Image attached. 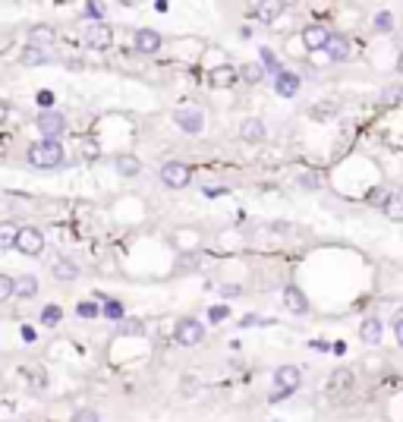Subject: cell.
<instances>
[{"label":"cell","instance_id":"cell-1","mask_svg":"<svg viewBox=\"0 0 403 422\" xmlns=\"http://www.w3.org/2000/svg\"><path fill=\"white\" fill-rule=\"evenodd\" d=\"M25 157H29V164H31V167H38V170H54V167H60V161H63V148H60V142L41 139V142L29 145Z\"/></svg>","mask_w":403,"mask_h":422},{"label":"cell","instance_id":"cell-2","mask_svg":"<svg viewBox=\"0 0 403 422\" xmlns=\"http://www.w3.org/2000/svg\"><path fill=\"white\" fill-rule=\"evenodd\" d=\"M16 249L22 252V255H41L44 252V233L38 230V227H19Z\"/></svg>","mask_w":403,"mask_h":422},{"label":"cell","instance_id":"cell-3","mask_svg":"<svg viewBox=\"0 0 403 422\" xmlns=\"http://www.w3.org/2000/svg\"><path fill=\"white\" fill-rule=\"evenodd\" d=\"M161 180H164V186H170V189H183V186H189V180H192V170H189V164H183V161H167L161 167Z\"/></svg>","mask_w":403,"mask_h":422},{"label":"cell","instance_id":"cell-4","mask_svg":"<svg viewBox=\"0 0 403 422\" xmlns=\"http://www.w3.org/2000/svg\"><path fill=\"white\" fill-rule=\"evenodd\" d=\"M174 334H176V344L180 346H195V344H202V337H205V328H202V321H195V318H180L174 328Z\"/></svg>","mask_w":403,"mask_h":422},{"label":"cell","instance_id":"cell-5","mask_svg":"<svg viewBox=\"0 0 403 422\" xmlns=\"http://www.w3.org/2000/svg\"><path fill=\"white\" fill-rule=\"evenodd\" d=\"M35 126H38V132H41L44 139L57 142V136L66 129V120H63V113H57V111H44V113H38Z\"/></svg>","mask_w":403,"mask_h":422},{"label":"cell","instance_id":"cell-6","mask_svg":"<svg viewBox=\"0 0 403 422\" xmlns=\"http://www.w3.org/2000/svg\"><path fill=\"white\" fill-rule=\"evenodd\" d=\"M302 384V372L296 365H281L274 372V391H283V394H293L296 388Z\"/></svg>","mask_w":403,"mask_h":422},{"label":"cell","instance_id":"cell-7","mask_svg":"<svg viewBox=\"0 0 403 422\" xmlns=\"http://www.w3.org/2000/svg\"><path fill=\"white\" fill-rule=\"evenodd\" d=\"M174 120H176V126H180L183 132H202V126H205V113L202 111H195V107H180V111L174 113Z\"/></svg>","mask_w":403,"mask_h":422},{"label":"cell","instance_id":"cell-8","mask_svg":"<svg viewBox=\"0 0 403 422\" xmlns=\"http://www.w3.org/2000/svg\"><path fill=\"white\" fill-rule=\"evenodd\" d=\"M111 41H113V31H111V25H107V22H92V25H88V31H85L88 48L104 50V48H111Z\"/></svg>","mask_w":403,"mask_h":422},{"label":"cell","instance_id":"cell-9","mask_svg":"<svg viewBox=\"0 0 403 422\" xmlns=\"http://www.w3.org/2000/svg\"><path fill=\"white\" fill-rule=\"evenodd\" d=\"M132 41H136L139 54H157V50H161V35H157L155 29H139Z\"/></svg>","mask_w":403,"mask_h":422},{"label":"cell","instance_id":"cell-10","mask_svg":"<svg viewBox=\"0 0 403 422\" xmlns=\"http://www.w3.org/2000/svg\"><path fill=\"white\" fill-rule=\"evenodd\" d=\"M274 92L281 94V98H293V94L299 92V76L290 73V69H281V73L274 76Z\"/></svg>","mask_w":403,"mask_h":422},{"label":"cell","instance_id":"cell-11","mask_svg":"<svg viewBox=\"0 0 403 422\" xmlns=\"http://www.w3.org/2000/svg\"><path fill=\"white\" fill-rule=\"evenodd\" d=\"M327 41V29L325 25H306L302 29V48L306 50H321Z\"/></svg>","mask_w":403,"mask_h":422},{"label":"cell","instance_id":"cell-12","mask_svg":"<svg viewBox=\"0 0 403 422\" xmlns=\"http://www.w3.org/2000/svg\"><path fill=\"white\" fill-rule=\"evenodd\" d=\"M57 41V31L50 29V25H44V22H38V25H31L29 29V44L31 48H48V44H54Z\"/></svg>","mask_w":403,"mask_h":422},{"label":"cell","instance_id":"cell-13","mask_svg":"<svg viewBox=\"0 0 403 422\" xmlns=\"http://www.w3.org/2000/svg\"><path fill=\"white\" fill-rule=\"evenodd\" d=\"M359 337H362L369 346L381 344V337H384V325H381V318H362V325H359Z\"/></svg>","mask_w":403,"mask_h":422},{"label":"cell","instance_id":"cell-14","mask_svg":"<svg viewBox=\"0 0 403 422\" xmlns=\"http://www.w3.org/2000/svg\"><path fill=\"white\" fill-rule=\"evenodd\" d=\"M321 50H327V57H331V60H346V57H350V41H346L344 35H327V41H325V48Z\"/></svg>","mask_w":403,"mask_h":422},{"label":"cell","instance_id":"cell-15","mask_svg":"<svg viewBox=\"0 0 403 422\" xmlns=\"http://www.w3.org/2000/svg\"><path fill=\"white\" fill-rule=\"evenodd\" d=\"M283 306L290 309V312H296V315H302L309 309V300H306V293H302L299 287H293V283H290L287 290H283Z\"/></svg>","mask_w":403,"mask_h":422},{"label":"cell","instance_id":"cell-16","mask_svg":"<svg viewBox=\"0 0 403 422\" xmlns=\"http://www.w3.org/2000/svg\"><path fill=\"white\" fill-rule=\"evenodd\" d=\"M239 139H243V142H264V123L255 117L243 120V123H239Z\"/></svg>","mask_w":403,"mask_h":422},{"label":"cell","instance_id":"cell-17","mask_svg":"<svg viewBox=\"0 0 403 422\" xmlns=\"http://www.w3.org/2000/svg\"><path fill=\"white\" fill-rule=\"evenodd\" d=\"M381 211L388 214L390 220H403V195L397 192V189H388V195H384V202H381Z\"/></svg>","mask_w":403,"mask_h":422},{"label":"cell","instance_id":"cell-18","mask_svg":"<svg viewBox=\"0 0 403 422\" xmlns=\"http://www.w3.org/2000/svg\"><path fill=\"white\" fill-rule=\"evenodd\" d=\"M208 82H211L214 88H230L233 82H236V66H214L211 73H208Z\"/></svg>","mask_w":403,"mask_h":422},{"label":"cell","instance_id":"cell-19","mask_svg":"<svg viewBox=\"0 0 403 422\" xmlns=\"http://www.w3.org/2000/svg\"><path fill=\"white\" fill-rule=\"evenodd\" d=\"M113 167H117L120 176H139V174H142V161H139L136 155H117Z\"/></svg>","mask_w":403,"mask_h":422},{"label":"cell","instance_id":"cell-20","mask_svg":"<svg viewBox=\"0 0 403 422\" xmlns=\"http://www.w3.org/2000/svg\"><path fill=\"white\" fill-rule=\"evenodd\" d=\"M327 391H334V394L353 391V372L350 369H337L331 378H327Z\"/></svg>","mask_w":403,"mask_h":422},{"label":"cell","instance_id":"cell-21","mask_svg":"<svg viewBox=\"0 0 403 422\" xmlns=\"http://www.w3.org/2000/svg\"><path fill=\"white\" fill-rule=\"evenodd\" d=\"M13 296H25V300L38 296V281L31 274H22L19 281H13Z\"/></svg>","mask_w":403,"mask_h":422},{"label":"cell","instance_id":"cell-22","mask_svg":"<svg viewBox=\"0 0 403 422\" xmlns=\"http://www.w3.org/2000/svg\"><path fill=\"white\" fill-rule=\"evenodd\" d=\"M19 60H22V66H41V63H48V50L25 44L22 54H19Z\"/></svg>","mask_w":403,"mask_h":422},{"label":"cell","instance_id":"cell-23","mask_svg":"<svg viewBox=\"0 0 403 422\" xmlns=\"http://www.w3.org/2000/svg\"><path fill=\"white\" fill-rule=\"evenodd\" d=\"M54 277L57 281H76V277H79V268H76V262H69V258H57Z\"/></svg>","mask_w":403,"mask_h":422},{"label":"cell","instance_id":"cell-24","mask_svg":"<svg viewBox=\"0 0 403 422\" xmlns=\"http://www.w3.org/2000/svg\"><path fill=\"white\" fill-rule=\"evenodd\" d=\"M16 233L19 227L13 220H0V249H13L16 246Z\"/></svg>","mask_w":403,"mask_h":422},{"label":"cell","instance_id":"cell-25","mask_svg":"<svg viewBox=\"0 0 403 422\" xmlns=\"http://www.w3.org/2000/svg\"><path fill=\"white\" fill-rule=\"evenodd\" d=\"M60 318H63V309L60 306H44L41 309V325L57 328V325H60Z\"/></svg>","mask_w":403,"mask_h":422},{"label":"cell","instance_id":"cell-26","mask_svg":"<svg viewBox=\"0 0 403 422\" xmlns=\"http://www.w3.org/2000/svg\"><path fill=\"white\" fill-rule=\"evenodd\" d=\"M239 73H243V79H246V82H252V85L264 79V69H262V63H246V66L239 69Z\"/></svg>","mask_w":403,"mask_h":422},{"label":"cell","instance_id":"cell-27","mask_svg":"<svg viewBox=\"0 0 403 422\" xmlns=\"http://www.w3.org/2000/svg\"><path fill=\"white\" fill-rule=\"evenodd\" d=\"M258 57H262V69H271V73H281V63H277V57L274 54H271V50L268 48H262V54H258Z\"/></svg>","mask_w":403,"mask_h":422},{"label":"cell","instance_id":"cell-28","mask_svg":"<svg viewBox=\"0 0 403 422\" xmlns=\"http://www.w3.org/2000/svg\"><path fill=\"white\" fill-rule=\"evenodd\" d=\"M79 155L82 157H98V145H94V139H79Z\"/></svg>","mask_w":403,"mask_h":422},{"label":"cell","instance_id":"cell-29","mask_svg":"<svg viewBox=\"0 0 403 422\" xmlns=\"http://www.w3.org/2000/svg\"><path fill=\"white\" fill-rule=\"evenodd\" d=\"M104 13H107L104 3H94V0H88V3H85V16L94 19V22H101V16H104Z\"/></svg>","mask_w":403,"mask_h":422},{"label":"cell","instance_id":"cell-30","mask_svg":"<svg viewBox=\"0 0 403 422\" xmlns=\"http://www.w3.org/2000/svg\"><path fill=\"white\" fill-rule=\"evenodd\" d=\"M76 312H79L82 318H98V315H101V309L94 306V302H79V306H76Z\"/></svg>","mask_w":403,"mask_h":422},{"label":"cell","instance_id":"cell-31","mask_svg":"<svg viewBox=\"0 0 403 422\" xmlns=\"http://www.w3.org/2000/svg\"><path fill=\"white\" fill-rule=\"evenodd\" d=\"M73 422H101V416L98 413H94V409H76V413H73Z\"/></svg>","mask_w":403,"mask_h":422},{"label":"cell","instance_id":"cell-32","mask_svg":"<svg viewBox=\"0 0 403 422\" xmlns=\"http://www.w3.org/2000/svg\"><path fill=\"white\" fill-rule=\"evenodd\" d=\"M375 29L378 31H390V29H394V16H390V13H378V16H375Z\"/></svg>","mask_w":403,"mask_h":422},{"label":"cell","instance_id":"cell-33","mask_svg":"<svg viewBox=\"0 0 403 422\" xmlns=\"http://www.w3.org/2000/svg\"><path fill=\"white\" fill-rule=\"evenodd\" d=\"M13 296V277L10 274H0V302L10 300Z\"/></svg>","mask_w":403,"mask_h":422},{"label":"cell","instance_id":"cell-34","mask_svg":"<svg viewBox=\"0 0 403 422\" xmlns=\"http://www.w3.org/2000/svg\"><path fill=\"white\" fill-rule=\"evenodd\" d=\"M104 315H107V318H113V321H120V318H123V309H120V302H104Z\"/></svg>","mask_w":403,"mask_h":422},{"label":"cell","instance_id":"cell-35","mask_svg":"<svg viewBox=\"0 0 403 422\" xmlns=\"http://www.w3.org/2000/svg\"><path fill=\"white\" fill-rule=\"evenodd\" d=\"M208 318L224 321V318H230V309H227V306H211V309H208Z\"/></svg>","mask_w":403,"mask_h":422},{"label":"cell","instance_id":"cell-36","mask_svg":"<svg viewBox=\"0 0 403 422\" xmlns=\"http://www.w3.org/2000/svg\"><path fill=\"white\" fill-rule=\"evenodd\" d=\"M220 296H224V300H236V296H243V290H239V283H224Z\"/></svg>","mask_w":403,"mask_h":422},{"label":"cell","instance_id":"cell-37","mask_svg":"<svg viewBox=\"0 0 403 422\" xmlns=\"http://www.w3.org/2000/svg\"><path fill=\"white\" fill-rule=\"evenodd\" d=\"M381 101H384V104H397V101H400V88H397V85H390V88H384V94H381Z\"/></svg>","mask_w":403,"mask_h":422},{"label":"cell","instance_id":"cell-38","mask_svg":"<svg viewBox=\"0 0 403 422\" xmlns=\"http://www.w3.org/2000/svg\"><path fill=\"white\" fill-rule=\"evenodd\" d=\"M394 337L403 344V315H400V312L394 315Z\"/></svg>","mask_w":403,"mask_h":422},{"label":"cell","instance_id":"cell-39","mask_svg":"<svg viewBox=\"0 0 403 422\" xmlns=\"http://www.w3.org/2000/svg\"><path fill=\"white\" fill-rule=\"evenodd\" d=\"M120 331H126V334H139V331H142V325H139V321H123V325H120Z\"/></svg>","mask_w":403,"mask_h":422},{"label":"cell","instance_id":"cell-40","mask_svg":"<svg viewBox=\"0 0 403 422\" xmlns=\"http://www.w3.org/2000/svg\"><path fill=\"white\" fill-rule=\"evenodd\" d=\"M38 104L50 107V104H54V92H38Z\"/></svg>","mask_w":403,"mask_h":422},{"label":"cell","instance_id":"cell-41","mask_svg":"<svg viewBox=\"0 0 403 422\" xmlns=\"http://www.w3.org/2000/svg\"><path fill=\"white\" fill-rule=\"evenodd\" d=\"M6 117H10V104H6V101L3 98H0V123H3V120Z\"/></svg>","mask_w":403,"mask_h":422},{"label":"cell","instance_id":"cell-42","mask_svg":"<svg viewBox=\"0 0 403 422\" xmlns=\"http://www.w3.org/2000/svg\"><path fill=\"white\" fill-rule=\"evenodd\" d=\"M299 183H302V186H318V180H315V176H302Z\"/></svg>","mask_w":403,"mask_h":422}]
</instances>
